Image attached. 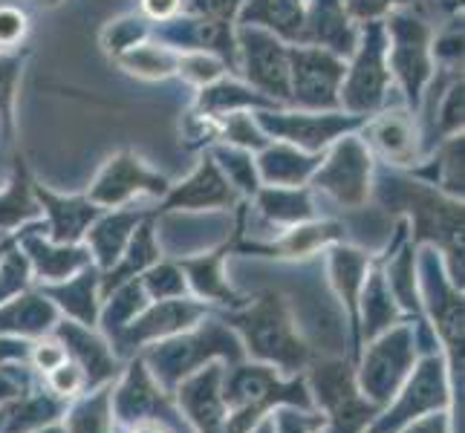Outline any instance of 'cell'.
I'll return each mask as SVG.
<instances>
[{
  "label": "cell",
  "instance_id": "obj_15",
  "mask_svg": "<svg viewBox=\"0 0 465 433\" xmlns=\"http://www.w3.org/2000/svg\"><path fill=\"white\" fill-rule=\"evenodd\" d=\"M188 271L194 275V286L200 289V295L205 298H217L223 303L234 300L232 289L226 286L220 275V261H197V263H188Z\"/></svg>",
  "mask_w": 465,
  "mask_h": 433
},
{
  "label": "cell",
  "instance_id": "obj_36",
  "mask_svg": "<svg viewBox=\"0 0 465 433\" xmlns=\"http://www.w3.org/2000/svg\"><path fill=\"white\" fill-rule=\"evenodd\" d=\"M4 422H6V410H4V413H0V428H4Z\"/></svg>",
  "mask_w": 465,
  "mask_h": 433
},
{
  "label": "cell",
  "instance_id": "obj_14",
  "mask_svg": "<svg viewBox=\"0 0 465 433\" xmlns=\"http://www.w3.org/2000/svg\"><path fill=\"white\" fill-rule=\"evenodd\" d=\"M58 416V405H53L50 399H32V402H24L18 410H6V419H9V430L6 433H24L32 428H41L50 419Z\"/></svg>",
  "mask_w": 465,
  "mask_h": 433
},
{
  "label": "cell",
  "instance_id": "obj_8",
  "mask_svg": "<svg viewBox=\"0 0 465 433\" xmlns=\"http://www.w3.org/2000/svg\"><path fill=\"white\" fill-rule=\"evenodd\" d=\"M61 339L67 341L70 352L75 356V361L82 364L84 379L90 384H99L116 376V361L110 359L104 341L95 339L93 332L78 330L75 324H61Z\"/></svg>",
  "mask_w": 465,
  "mask_h": 433
},
{
  "label": "cell",
  "instance_id": "obj_23",
  "mask_svg": "<svg viewBox=\"0 0 465 433\" xmlns=\"http://www.w3.org/2000/svg\"><path fill=\"white\" fill-rule=\"evenodd\" d=\"M148 289L151 295L156 298H171V295H180L185 289V280L180 278V271L171 269V266H159L156 271L148 275Z\"/></svg>",
  "mask_w": 465,
  "mask_h": 433
},
{
  "label": "cell",
  "instance_id": "obj_20",
  "mask_svg": "<svg viewBox=\"0 0 465 433\" xmlns=\"http://www.w3.org/2000/svg\"><path fill=\"white\" fill-rule=\"evenodd\" d=\"M376 142L381 144L384 151L391 156H402L405 151H411V131L408 124H402L399 119H391V122H381L376 127Z\"/></svg>",
  "mask_w": 465,
  "mask_h": 433
},
{
  "label": "cell",
  "instance_id": "obj_11",
  "mask_svg": "<svg viewBox=\"0 0 465 433\" xmlns=\"http://www.w3.org/2000/svg\"><path fill=\"white\" fill-rule=\"evenodd\" d=\"M55 320V310L41 298H21L15 307L0 312V330L44 332Z\"/></svg>",
  "mask_w": 465,
  "mask_h": 433
},
{
  "label": "cell",
  "instance_id": "obj_10",
  "mask_svg": "<svg viewBox=\"0 0 465 433\" xmlns=\"http://www.w3.org/2000/svg\"><path fill=\"white\" fill-rule=\"evenodd\" d=\"M151 410H163L168 416L163 396H159V390L151 384L145 367L134 364L131 373H127V381L116 393V413L124 422H134V419H145V413H151Z\"/></svg>",
  "mask_w": 465,
  "mask_h": 433
},
{
  "label": "cell",
  "instance_id": "obj_17",
  "mask_svg": "<svg viewBox=\"0 0 465 433\" xmlns=\"http://www.w3.org/2000/svg\"><path fill=\"white\" fill-rule=\"evenodd\" d=\"M148 182H156V180H148V176L142 173L136 165H114V168H110V176L99 185V188L110 185V191H104V194H99V197L107 200V202L110 200H122L124 194H131L134 188L139 191V185H148Z\"/></svg>",
  "mask_w": 465,
  "mask_h": 433
},
{
  "label": "cell",
  "instance_id": "obj_34",
  "mask_svg": "<svg viewBox=\"0 0 465 433\" xmlns=\"http://www.w3.org/2000/svg\"><path fill=\"white\" fill-rule=\"evenodd\" d=\"M9 396H15V384H9L6 379H0V402L9 399Z\"/></svg>",
  "mask_w": 465,
  "mask_h": 433
},
{
  "label": "cell",
  "instance_id": "obj_4",
  "mask_svg": "<svg viewBox=\"0 0 465 433\" xmlns=\"http://www.w3.org/2000/svg\"><path fill=\"white\" fill-rule=\"evenodd\" d=\"M312 381L321 405L332 416V433H359L367 422L373 419V405L356 393L350 367L341 361L318 364L312 370Z\"/></svg>",
  "mask_w": 465,
  "mask_h": 433
},
{
  "label": "cell",
  "instance_id": "obj_9",
  "mask_svg": "<svg viewBox=\"0 0 465 433\" xmlns=\"http://www.w3.org/2000/svg\"><path fill=\"white\" fill-rule=\"evenodd\" d=\"M203 310L194 307V303H163L159 310L148 312L142 320H136L134 327H127L124 332H119L116 339H122L124 349L134 347L145 339H156V335H168V332H176L188 324H194L197 315Z\"/></svg>",
  "mask_w": 465,
  "mask_h": 433
},
{
  "label": "cell",
  "instance_id": "obj_32",
  "mask_svg": "<svg viewBox=\"0 0 465 433\" xmlns=\"http://www.w3.org/2000/svg\"><path fill=\"white\" fill-rule=\"evenodd\" d=\"M145 6H148L153 15H168V12L176 6V0H145Z\"/></svg>",
  "mask_w": 465,
  "mask_h": 433
},
{
  "label": "cell",
  "instance_id": "obj_21",
  "mask_svg": "<svg viewBox=\"0 0 465 433\" xmlns=\"http://www.w3.org/2000/svg\"><path fill=\"white\" fill-rule=\"evenodd\" d=\"M153 254H156V249H153V243H151V231H148V229H142V234L136 237V243L131 246V258H127V263L116 271V278L110 275L107 289L114 286V283H119V280H124L134 269H142L145 263H151V261H153Z\"/></svg>",
  "mask_w": 465,
  "mask_h": 433
},
{
  "label": "cell",
  "instance_id": "obj_35",
  "mask_svg": "<svg viewBox=\"0 0 465 433\" xmlns=\"http://www.w3.org/2000/svg\"><path fill=\"white\" fill-rule=\"evenodd\" d=\"M254 433H275V422H263Z\"/></svg>",
  "mask_w": 465,
  "mask_h": 433
},
{
  "label": "cell",
  "instance_id": "obj_25",
  "mask_svg": "<svg viewBox=\"0 0 465 433\" xmlns=\"http://www.w3.org/2000/svg\"><path fill=\"white\" fill-rule=\"evenodd\" d=\"M411 275H413V263H411V251H405V258L391 266V280L396 286L399 298H402L408 307H416V303L411 300V295H413V278Z\"/></svg>",
  "mask_w": 465,
  "mask_h": 433
},
{
  "label": "cell",
  "instance_id": "obj_33",
  "mask_svg": "<svg viewBox=\"0 0 465 433\" xmlns=\"http://www.w3.org/2000/svg\"><path fill=\"white\" fill-rule=\"evenodd\" d=\"M134 433H168L163 425H153V422H145V425H139Z\"/></svg>",
  "mask_w": 465,
  "mask_h": 433
},
{
  "label": "cell",
  "instance_id": "obj_1",
  "mask_svg": "<svg viewBox=\"0 0 465 433\" xmlns=\"http://www.w3.org/2000/svg\"><path fill=\"white\" fill-rule=\"evenodd\" d=\"M223 399H226V408H232V425L226 428V433H246L252 422L275 402H298L303 408L310 405L301 384L281 388L269 367H240V370H234L226 381Z\"/></svg>",
  "mask_w": 465,
  "mask_h": 433
},
{
  "label": "cell",
  "instance_id": "obj_16",
  "mask_svg": "<svg viewBox=\"0 0 465 433\" xmlns=\"http://www.w3.org/2000/svg\"><path fill=\"white\" fill-rule=\"evenodd\" d=\"M364 318H367V335H376L381 327H388L391 320L396 318L391 300H388V292H384L381 280H373L371 286H367V295H364Z\"/></svg>",
  "mask_w": 465,
  "mask_h": 433
},
{
  "label": "cell",
  "instance_id": "obj_24",
  "mask_svg": "<svg viewBox=\"0 0 465 433\" xmlns=\"http://www.w3.org/2000/svg\"><path fill=\"white\" fill-rule=\"evenodd\" d=\"M53 373V388H55V393H61V396H70V393H75V390H82L84 388V370L82 367H75V364H61V367H55V370H50Z\"/></svg>",
  "mask_w": 465,
  "mask_h": 433
},
{
  "label": "cell",
  "instance_id": "obj_22",
  "mask_svg": "<svg viewBox=\"0 0 465 433\" xmlns=\"http://www.w3.org/2000/svg\"><path fill=\"white\" fill-rule=\"evenodd\" d=\"M124 229H127V220H110L93 234V243H95V249H99L104 263H110L116 258V251H119L122 240H124Z\"/></svg>",
  "mask_w": 465,
  "mask_h": 433
},
{
  "label": "cell",
  "instance_id": "obj_13",
  "mask_svg": "<svg viewBox=\"0 0 465 433\" xmlns=\"http://www.w3.org/2000/svg\"><path fill=\"white\" fill-rule=\"evenodd\" d=\"M93 275H84L82 280H75V283H67V286H61V289H53V298H58L64 307H67L82 324H93V318H95V303H93Z\"/></svg>",
  "mask_w": 465,
  "mask_h": 433
},
{
  "label": "cell",
  "instance_id": "obj_31",
  "mask_svg": "<svg viewBox=\"0 0 465 433\" xmlns=\"http://www.w3.org/2000/svg\"><path fill=\"white\" fill-rule=\"evenodd\" d=\"M26 356V347L18 341H0V361L4 359H24Z\"/></svg>",
  "mask_w": 465,
  "mask_h": 433
},
{
  "label": "cell",
  "instance_id": "obj_19",
  "mask_svg": "<svg viewBox=\"0 0 465 433\" xmlns=\"http://www.w3.org/2000/svg\"><path fill=\"white\" fill-rule=\"evenodd\" d=\"M142 307V292H139V286H127L124 292L110 303V310L104 315V327L110 332H122L127 327V320H131V315Z\"/></svg>",
  "mask_w": 465,
  "mask_h": 433
},
{
  "label": "cell",
  "instance_id": "obj_2",
  "mask_svg": "<svg viewBox=\"0 0 465 433\" xmlns=\"http://www.w3.org/2000/svg\"><path fill=\"white\" fill-rule=\"evenodd\" d=\"M234 324L246 332L249 349L258 359L275 361L290 373L298 370L303 359H307V347L295 339L290 318H286V310L281 307L278 298H263L252 312L234 318Z\"/></svg>",
  "mask_w": 465,
  "mask_h": 433
},
{
  "label": "cell",
  "instance_id": "obj_37",
  "mask_svg": "<svg viewBox=\"0 0 465 433\" xmlns=\"http://www.w3.org/2000/svg\"><path fill=\"white\" fill-rule=\"evenodd\" d=\"M44 433H61V430H55V428H53V430H44Z\"/></svg>",
  "mask_w": 465,
  "mask_h": 433
},
{
  "label": "cell",
  "instance_id": "obj_6",
  "mask_svg": "<svg viewBox=\"0 0 465 433\" xmlns=\"http://www.w3.org/2000/svg\"><path fill=\"white\" fill-rule=\"evenodd\" d=\"M448 402V384H445V370L440 359H425L420 364L416 376L408 381V388L402 393V399L396 402L393 410H388V416L371 430V433H393L402 425L420 419L422 413L440 410Z\"/></svg>",
  "mask_w": 465,
  "mask_h": 433
},
{
  "label": "cell",
  "instance_id": "obj_29",
  "mask_svg": "<svg viewBox=\"0 0 465 433\" xmlns=\"http://www.w3.org/2000/svg\"><path fill=\"white\" fill-rule=\"evenodd\" d=\"M35 361L41 370H55V367L64 364V349L58 344H41L35 349Z\"/></svg>",
  "mask_w": 465,
  "mask_h": 433
},
{
  "label": "cell",
  "instance_id": "obj_12",
  "mask_svg": "<svg viewBox=\"0 0 465 433\" xmlns=\"http://www.w3.org/2000/svg\"><path fill=\"white\" fill-rule=\"evenodd\" d=\"M67 433H110V390H99V396L78 405L70 416Z\"/></svg>",
  "mask_w": 465,
  "mask_h": 433
},
{
  "label": "cell",
  "instance_id": "obj_18",
  "mask_svg": "<svg viewBox=\"0 0 465 433\" xmlns=\"http://www.w3.org/2000/svg\"><path fill=\"white\" fill-rule=\"evenodd\" d=\"M29 249L35 251V261H38V269L41 275L46 278H64L70 269H75L82 263V251H53V249H41L38 243H29Z\"/></svg>",
  "mask_w": 465,
  "mask_h": 433
},
{
  "label": "cell",
  "instance_id": "obj_3",
  "mask_svg": "<svg viewBox=\"0 0 465 433\" xmlns=\"http://www.w3.org/2000/svg\"><path fill=\"white\" fill-rule=\"evenodd\" d=\"M217 352H223V356H229V359H240V344L229 332H223L217 324H212L197 335H188V339L156 347L151 352V364H153V373L163 379L168 388H173L183 376L197 370L203 359L217 356Z\"/></svg>",
  "mask_w": 465,
  "mask_h": 433
},
{
  "label": "cell",
  "instance_id": "obj_30",
  "mask_svg": "<svg viewBox=\"0 0 465 433\" xmlns=\"http://www.w3.org/2000/svg\"><path fill=\"white\" fill-rule=\"evenodd\" d=\"M405 433H448V422H445L442 413H434V416H428L425 422L411 425Z\"/></svg>",
  "mask_w": 465,
  "mask_h": 433
},
{
  "label": "cell",
  "instance_id": "obj_28",
  "mask_svg": "<svg viewBox=\"0 0 465 433\" xmlns=\"http://www.w3.org/2000/svg\"><path fill=\"white\" fill-rule=\"evenodd\" d=\"M18 286H24V263L18 258H12L4 269V275H0V300L9 292H15Z\"/></svg>",
  "mask_w": 465,
  "mask_h": 433
},
{
  "label": "cell",
  "instance_id": "obj_7",
  "mask_svg": "<svg viewBox=\"0 0 465 433\" xmlns=\"http://www.w3.org/2000/svg\"><path fill=\"white\" fill-rule=\"evenodd\" d=\"M223 370L217 364H208L197 370L180 388V402L188 410L191 422L200 428V433H220L223 413H226V399L220 393Z\"/></svg>",
  "mask_w": 465,
  "mask_h": 433
},
{
  "label": "cell",
  "instance_id": "obj_5",
  "mask_svg": "<svg viewBox=\"0 0 465 433\" xmlns=\"http://www.w3.org/2000/svg\"><path fill=\"white\" fill-rule=\"evenodd\" d=\"M413 361V347H411V332L396 330L384 335L379 344L371 347L361 367V390L371 396L373 402H388L396 393L399 381L405 379L408 367Z\"/></svg>",
  "mask_w": 465,
  "mask_h": 433
},
{
  "label": "cell",
  "instance_id": "obj_26",
  "mask_svg": "<svg viewBox=\"0 0 465 433\" xmlns=\"http://www.w3.org/2000/svg\"><path fill=\"white\" fill-rule=\"evenodd\" d=\"M24 15L15 9H0V44H15L24 35Z\"/></svg>",
  "mask_w": 465,
  "mask_h": 433
},
{
  "label": "cell",
  "instance_id": "obj_27",
  "mask_svg": "<svg viewBox=\"0 0 465 433\" xmlns=\"http://www.w3.org/2000/svg\"><path fill=\"white\" fill-rule=\"evenodd\" d=\"M278 428H281V433H318L321 419H307V416L281 410L278 413Z\"/></svg>",
  "mask_w": 465,
  "mask_h": 433
}]
</instances>
